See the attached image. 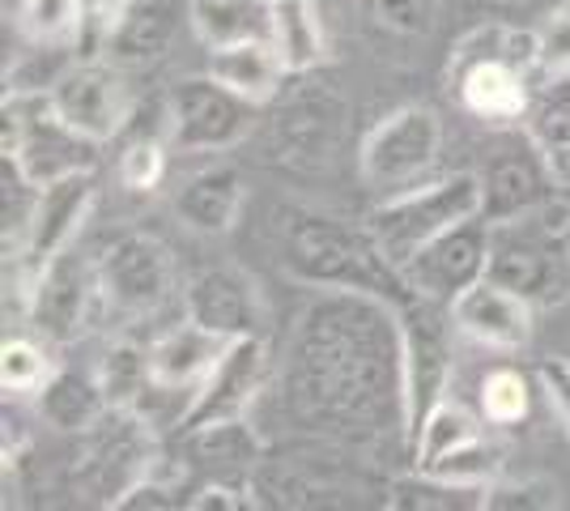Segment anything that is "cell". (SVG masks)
<instances>
[{
  "label": "cell",
  "mask_w": 570,
  "mask_h": 511,
  "mask_svg": "<svg viewBox=\"0 0 570 511\" xmlns=\"http://www.w3.org/2000/svg\"><path fill=\"white\" fill-rule=\"evenodd\" d=\"M285 410L298 426L345 443H404L401 316L387 298L320 291L298 316L282 371Z\"/></svg>",
  "instance_id": "obj_1"
},
{
  "label": "cell",
  "mask_w": 570,
  "mask_h": 511,
  "mask_svg": "<svg viewBox=\"0 0 570 511\" xmlns=\"http://www.w3.org/2000/svg\"><path fill=\"white\" fill-rule=\"evenodd\" d=\"M277 244H282L277 261L298 286L375 294V298H387L392 307L413 298L404 273L387 261V252L375 244L366 222L350 226L324 209L285 205L277 209Z\"/></svg>",
  "instance_id": "obj_2"
},
{
  "label": "cell",
  "mask_w": 570,
  "mask_h": 511,
  "mask_svg": "<svg viewBox=\"0 0 570 511\" xmlns=\"http://www.w3.org/2000/svg\"><path fill=\"white\" fill-rule=\"evenodd\" d=\"M469 218H481V175L452 170L434 184L387 196L383 205L366 214V226H371L375 244L387 252V261L404 268L430 239H439L443 230H452Z\"/></svg>",
  "instance_id": "obj_3"
},
{
  "label": "cell",
  "mask_w": 570,
  "mask_h": 511,
  "mask_svg": "<svg viewBox=\"0 0 570 511\" xmlns=\"http://www.w3.org/2000/svg\"><path fill=\"white\" fill-rule=\"evenodd\" d=\"M4 141L0 154H9L35 188H48L56 179H69L81 170H95L98 141L77 132L48 95H26V90H4Z\"/></svg>",
  "instance_id": "obj_4"
},
{
  "label": "cell",
  "mask_w": 570,
  "mask_h": 511,
  "mask_svg": "<svg viewBox=\"0 0 570 511\" xmlns=\"http://www.w3.org/2000/svg\"><path fill=\"white\" fill-rule=\"evenodd\" d=\"M401 316V350H404V452L434 414V405L448 401L452 389V307L434 298H404Z\"/></svg>",
  "instance_id": "obj_5"
},
{
  "label": "cell",
  "mask_w": 570,
  "mask_h": 511,
  "mask_svg": "<svg viewBox=\"0 0 570 511\" xmlns=\"http://www.w3.org/2000/svg\"><path fill=\"white\" fill-rule=\"evenodd\" d=\"M154 431L158 426L141 410H107L86 435H77L81 452L72 461V490L102 508H116L158 461Z\"/></svg>",
  "instance_id": "obj_6"
},
{
  "label": "cell",
  "mask_w": 570,
  "mask_h": 511,
  "mask_svg": "<svg viewBox=\"0 0 570 511\" xmlns=\"http://www.w3.org/2000/svg\"><path fill=\"white\" fill-rule=\"evenodd\" d=\"M188 22V0H86V26L77 43L95 30L81 60H111L116 69H145L163 60Z\"/></svg>",
  "instance_id": "obj_7"
},
{
  "label": "cell",
  "mask_w": 570,
  "mask_h": 511,
  "mask_svg": "<svg viewBox=\"0 0 570 511\" xmlns=\"http://www.w3.org/2000/svg\"><path fill=\"white\" fill-rule=\"evenodd\" d=\"M261 102L235 95L214 73L184 77L167 95V146L179 154H222L247 141Z\"/></svg>",
  "instance_id": "obj_8"
},
{
  "label": "cell",
  "mask_w": 570,
  "mask_h": 511,
  "mask_svg": "<svg viewBox=\"0 0 570 511\" xmlns=\"http://www.w3.org/2000/svg\"><path fill=\"white\" fill-rule=\"evenodd\" d=\"M485 277L523 294L532 307L562 303L570 294V244L541 230L532 218L490 226V268Z\"/></svg>",
  "instance_id": "obj_9"
},
{
  "label": "cell",
  "mask_w": 570,
  "mask_h": 511,
  "mask_svg": "<svg viewBox=\"0 0 570 511\" xmlns=\"http://www.w3.org/2000/svg\"><path fill=\"white\" fill-rule=\"evenodd\" d=\"M350 120V102L333 86H298L289 98H282L277 116L268 124V149L273 163L298 175H320L336 158L341 132Z\"/></svg>",
  "instance_id": "obj_10"
},
{
  "label": "cell",
  "mask_w": 570,
  "mask_h": 511,
  "mask_svg": "<svg viewBox=\"0 0 570 511\" xmlns=\"http://www.w3.org/2000/svg\"><path fill=\"white\" fill-rule=\"evenodd\" d=\"M439 146H443L439 111L422 107V102H409V107H396L392 116H383L366 132V141L357 149V167H362V179L380 193L409 188L434 167Z\"/></svg>",
  "instance_id": "obj_11"
},
{
  "label": "cell",
  "mask_w": 570,
  "mask_h": 511,
  "mask_svg": "<svg viewBox=\"0 0 570 511\" xmlns=\"http://www.w3.org/2000/svg\"><path fill=\"white\" fill-rule=\"evenodd\" d=\"M98 294H102L98 291V265H90L77 247H69L30 273L26 320L48 345H69L86 333Z\"/></svg>",
  "instance_id": "obj_12"
},
{
  "label": "cell",
  "mask_w": 570,
  "mask_h": 511,
  "mask_svg": "<svg viewBox=\"0 0 570 511\" xmlns=\"http://www.w3.org/2000/svg\"><path fill=\"white\" fill-rule=\"evenodd\" d=\"M98 291L119 316H154L175 291V256L149 230H128L98 256Z\"/></svg>",
  "instance_id": "obj_13"
},
{
  "label": "cell",
  "mask_w": 570,
  "mask_h": 511,
  "mask_svg": "<svg viewBox=\"0 0 570 511\" xmlns=\"http://www.w3.org/2000/svg\"><path fill=\"white\" fill-rule=\"evenodd\" d=\"M48 98L77 132H86L98 146L116 141L128 124V111H132L124 69H116L111 60H81L77 56L48 90Z\"/></svg>",
  "instance_id": "obj_14"
},
{
  "label": "cell",
  "mask_w": 570,
  "mask_h": 511,
  "mask_svg": "<svg viewBox=\"0 0 570 511\" xmlns=\"http://www.w3.org/2000/svg\"><path fill=\"white\" fill-rule=\"evenodd\" d=\"M485 268H490V222L469 218L452 230H443L439 239H430L401 273L413 294L452 307V298H460L473 282H481Z\"/></svg>",
  "instance_id": "obj_15"
},
{
  "label": "cell",
  "mask_w": 570,
  "mask_h": 511,
  "mask_svg": "<svg viewBox=\"0 0 570 511\" xmlns=\"http://www.w3.org/2000/svg\"><path fill=\"white\" fill-rule=\"evenodd\" d=\"M264 375H268V345H264V333L226 341L222 358L209 366V375L191 392L188 414L179 417L175 435H184L191 426H205V422H222V417H243L247 405L256 401V392L264 389Z\"/></svg>",
  "instance_id": "obj_16"
},
{
  "label": "cell",
  "mask_w": 570,
  "mask_h": 511,
  "mask_svg": "<svg viewBox=\"0 0 570 511\" xmlns=\"http://www.w3.org/2000/svg\"><path fill=\"white\" fill-rule=\"evenodd\" d=\"M184 316L217 337H256L264 333V303L252 277L238 268H200L184 286Z\"/></svg>",
  "instance_id": "obj_17"
},
{
  "label": "cell",
  "mask_w": 570,
  "mask_h": 511,
  "mask_svg": "<svg viewBox=\"0 0 570 511\" xmlns=\"http://www.w3.org/2000/svg\"><path fill=\"white\" fill-rule=\"evenodd\" d=\"M95 200H98L95 170H81V175H69V179H56L48 188H39L35 218H30L22 252H18L13 261H22V265L35 273L39 265H48L51 256L69 252V247L77 244V230L90 218Z\"/></svg>",
  "instance_id": "obj_18"
},
{
  "label": "cell",
  "mask_w": 570,
  "mask_h": 511,
  "mask_svg": "<svg viewBox=\"0 0 570 511\" xmlns=\"http://www.w3.org/2000/svg\"><path fill=\"white\" fill-rule=\"evenodd\" d=\"M452 320L455 333L499 354H520L532 341V303L494 277H481L460 298H452Z\"/></svg>",
  "instance_id": "obj_19"
},
{
  "label": "cell",
  "mask_w": 570,
  "mask_h": 511,
  "mask_svg": "<svg viewBox=\"0 0 570 511\" xmlns=\"http://www.w3.org/2000/svg\"><path fill=\"white\" fill-rule=\"evenodd\" d=\"M553 193L558 184L549 175L546 154L528 141L523 149H507L499 158H490V167L481 175V218L490 226L520 222Z\"/></svg>",
  "instance_id": "obj_20"
},
{
  "label": "cell",
  "mask_w": 570,
  "mask_h": 511,
  "mask_svg": "<svg viewBox=\"0 0 570 511\" xmlns=\"http://www.w3.org/2000/svg\"><path fill=\"white\" fill-rule=\"evenodd\" d=\"M243 200H247V179L243 170L230 163H214V167L188 175L179 188H175V218L184 222L196 235H226L235 230L238 214H243Z\"/></svg>",
  "instance_id": "obj_21"
},
{
  "label": "cell",
  "mask_w": 570,
  "mask_h": 511,
  "mask_svg": "<svg viewBox=\"0 0 570 511\" xmlns=\"http://www.w3.org/2000/svg\"><path fill=\"white\" fill-rule=\"evenodd\" d=\"M460 107L485 124H520L532 98V77L499 65V60H481L460 73H448Z\"/></svg>",
  "instance_id": "obj_22"
},
{
  "label": "cell",
  "mask_w": 570,
  "mask_h": 511,
  "mask_svg": "<svg viewBox=\"0 0 570 511\" xmlns=\"http://www.w3.org/2000/svg\"><path fill=\"white\" fill-rule=\"evenodd\" d=\"M226 337H217L209 328L191 324L184 316V324L167 328L163 337L149 345V366H154V384L175 392H196V384L209 375V366L222 358Z\"/></svg>",
  "instance_id": "obj_23"
},
{
  "label": "cell",
  "mask_w": 570,
  "mask_h": 511,
  "mask_svg": "<svg viewBox=\"0 0 570 511\" xmlns=\"http://www.w3.org/2000/svg\"><path fill=\"white\" fill-rule=\"evenodd\" d=\"M35 410L48 422L51 431L60 435H86L98 417L107 414V392L98 384V375H86V371H51V380L35 392Z\"/></svg>",
  "instance_id": "obj_24"
},
{
  "label": "cell",
  "mask_w": 570,
  "mask_h": 511,
  "mask_svg": "<svg viewBox=\"0 0 570 511\" xmlns=\"http://www.w3.org/2000/svg\"><path fill=\"white\" fill-rule=\"evenodd\" d=\"M188 26L209 51L273 39V0H188Z\"/></svg>",
  "instance_id": "obj_25"
},
{
  "label": "cell",
  "mask_w": 570,
  "mask_h": 511,
  "mask_svg": "<svg viewBox=\"0 0 570 511\" xmlns=\"http://www.w3.org/2000/svg\"><path fill=\"white\" fill-rule=\"evenodd\" d=\"M481 60H499V65H511L520 73H541V30H528V26H511V22H481L473 30H464L455 39L452 60H448V73H460L469 65H481Z\"/></svg>",
  "instance_id": "obj_26"
},
{
  "label": "cell",
  "mask_w": 570,
  "mask_h": 511,
  "mask_svg": "<svg viewBox=\"0 0 570 511\" xmlns=\"http://www.w3.org/2000/svg\"><path fill=\"white\" fill-rule=\"evenodd\" d=\"M179 443H184V456L191 469H214V473L256 469L264 456V443L247 417H222V422L191 426L179 435Z\"/></svg>",
  "instance_id": "obj_27"
},
{
  "label": "cell",
  "mask_w": 570,
  "mask_h": 511,
  "mask_svg": "<svg viewBox=\"0 0 570 511\" xmlns=\"http://www.w3.org/2000/svg\"><path fill=\"white\" fill-rule=\"evenodd\" d=\"M209 73H214L222 86H230L235 95L252 98V102H261V107L282 95V81L289 77L277 48H273V39L209 51Z\"/></svg>",
  "instance_id": "obj_28"
},
{
  "label": "cell",
  "mask_w": 570,
  "mask_h": 511,
  "mask_svg": "<svg viewBox=\"0 0 570 511\" xmlns=\"http://www.w3.org/2000/svg\"><path fill=\"white\" fill-rule=\"evenodd\" d=\"M273 48L289 77H307L328 60V39L315 0H273Z\"/></svg>",
  "instance_id": "obj_29"
},
{
  "label": "cell",
  "mask_w": 570,
  "mask_h": 511,
  "mask_svg": "<svg viewBox=\"0 0 570 511\" xmlns=\"http://www.w3.org/2000/svg\"><path fill=\"white\" fill-rule=\"evenodd\" d=\"M520 128L541 154L570 146V73H546L532 86Z\"/></svg>",
  "instance_id": "obj_30"
},
{
  "label": "cell",
  "mask_w": 570,
  "mask_h": 511,
  "mask_svg": "<svg viewBox=\"0 0 570 511\" xmlns=\"http://www.w3.org/2000/svg\"><path fill=\"white\" fill-rule=\"evenodd\" d=\"M98 384L107 392L111 410H137L145 392L154 389V366H149V345L137 341H111V350L98 363Z\"/></svg>",
  "instance_id": "obj_31"
},
{
  "label": "cell",
  "mask_w": 570,
  "mask_h": 511,
  "mask_svg": "<svg viewBox=\"0 0 570 511\" xmlns=\"http://www.w3.org/2000/svg\"><path fill=\"white\" fill-rule=\"evenodd\" d=\"M413 473H426L443 487L485 490L494 478H502V448L490 443L485 435H476L469 443H460L455 452H448V456H439L434 464H426V469H413Z\"/></svg>",
  "instance_id": "obj_32"
},
{
  "label": "cell",
  "mask_w": 570,
  "mask_h": 511,
  "mask_svg": "<svg viewBox=\"0 0 570 511\" xmlns=\"http://www.w3.org/2000/svg\"><path fill=\"white\" fill-rule=\"evenodd\" d=\"M86 26V0H22L18 30L39 48H77Z\"/></svg>",
  "instance_id": "obj_33"
},
{
  "label": "cell",
  "mask_w": 570,
  "mask_h": 511,
  "mask_svg": "<svg viewBox=\"0 0 570 511\" xmlns=\"http://www.w3.org/2000/svg\"><path fill=\"white\" fill-rule=\"evenodd\" d=\"M476 435H485L481 422H476L464 405H455L452 396H448V401L434 405V414L422 422V431H417L413 448H409V461H413V469H426V464H434L439 456H448V452H455L460 443H469V439H476Z\"/></svg>",
  "instance_id": "obj_34"
},
{
  "label": "cell",
  "mask_w": 570,
  "mask_h": 511,
  "mask_svg": "<svg viewBox=\"0 0 570 511\" xmlns=\"http://www.w3.org/2000/svg\"><path fill=\"white\" fill-rule=\"evenodd\" d=\"M476 401H481V417L490 426H520L532 410V384L515 366H494V371H485Z\"/></svg>",
  "instance_id": "obj_35"
},
{
  "label": "cell",
  "mask_w": 570,
  "mask_h": 511,
  "mask_svg": "<svg viewBox=\"0 0 570 511\" xmlns=\"http://www.w3.org/2000/svg\"><path fill=\"white\" fill-rule=\"evenodd\" d=\"M51 358L39 341L9 337L0 345V389L4 396H35L51 380Z\"/></svg>",
  "instance_id": "obj_36"
},
{
  "label": "cell",
  "mask_w": 570,
  "mask_h": 511,
  "mask_svg": "<svg viewBox=\"0 0 570 511\" xmlns=\"http://www.w3.org/2000/svg\"><path fill=\"white\" fill-rule=\"evenodd\" d=\"M35 200H39V188L26 179L9 154H0V222H4V252L13 247V256L22 252V239L35 218Z\"/></svg>",
  "instance_id": "obj_37"
},
{
  "label": "cell",
  "mask_w": 570,
  "mask_h": 511,
  "mask_svg": "<svg viewBox=\"0 0 570 511\" xmlns=\"http://www.w3.org/2000/svg\"><path fill=\"white\" fill-rule=\"evenodd\" d=\"M558 503V487L546 478H494L481 490V508L490 511H549Z\"/></svg>",
  "instance_id": "obj_38"
},
{
  "label": "cell",
  "mask_w": 570,
  "mask_h": 511,
  "mask_svg": "<svg viewBox=\"0 0 570 511\" xmlns=\"http://www.w3.org/2000/svg\"><path fill=\"white\" fill-rule=\"evenodd\" d=\"M116 175L128 193H154L167 179V146L158 137H132L119 154Z\"/></svg>",
  "instance_id": "obj_39"
},
{
  "label": "cell",
  "mask_w": 570,
  "mask_h": 511,
  "mask_svg": "<svg viewBox=\"0 0 570 511\" xmlns=\"http://www.w3.org/2000/svg\"><path fill=\"white\" fill-rule=\"evenodd\" d=\"M541 73H570V4L553 9L541 26Z\"/></svg>",
  "instance_id": "obj_40"
},
{
  "label": "cell",
  "mask_w": 570,
  "mask_h": 511,
  "mask_svg": "<svg viewBox=\"0 0 570 511\" xmlns=\"http://www.w3.org/2000/svg\"><path fill=\"white\" fill-rule=\"evenodd\" d=\"M256 487H247V482H230V478H214V482H205V487L196 490L188 499L191 511H243V508H256Z\"/></svg>",
  "instance_id": "obj_41"
},
{
  "label": "cell",
  "mask_w": 570,
  "mask_h": 511,
  "mask_svg": "<svg viewBox=\"0 0 570 511\" xmlns=\"http://www.w3.org/2000/svg\"><path fill=\"white\" fill-rule=\"evenodd\" d=\"M163 508H179V490L170 487V482H163L154 469L116 503V511H163Z\"/></svg>",
  "instance_id": "obj_42"
},
{
  "label": "cell",
  "mask_w": 570,
  "mask_h": 511,
  "mask_svg": "<svg viewBox=\"0 0 570 511\" xmlns=\"http://www.w3.org/2000/svg\"><path fill=\"white\" fill-rule=\"evenodd\" d=\"M537 380H541V392L549 396V405L558 410V417L567 422L570 431V358H546L537 366Z\"/></svg>",
  "instance_id": "obj_43"
},
{
  "label": "cell",
  "mask_w": 570,
  "mask_h": 511,
  "mask_svg": "<svg viewBox=\"0 0 570 511\" xmlns=\"http://www.w3.org/2000/svg\"><path fill=\"white\" fill-rule=\"evenodd\" d=\"M375 18L383 26H396L404 35H413L426 26V9H422V0H375Z\"/></svg>",
  "instance_id": "obj_44"
},
{
  "label": "cell",
  "mask_w": 570,
  "mask_h": 511,
  "mask_svg": "<svg viewBox=\"0 0 570 511\" xmlns=\"http://www.w3.org/2000/svg\"><path fill=\"white\" fill-rule=\"evenodd\" d=\"M546 163H549V175H553V184H558V188H567V193H570V146L549 149Z\"/></svg>",
  "instance_id": "obj_45"
}]
</instances>
